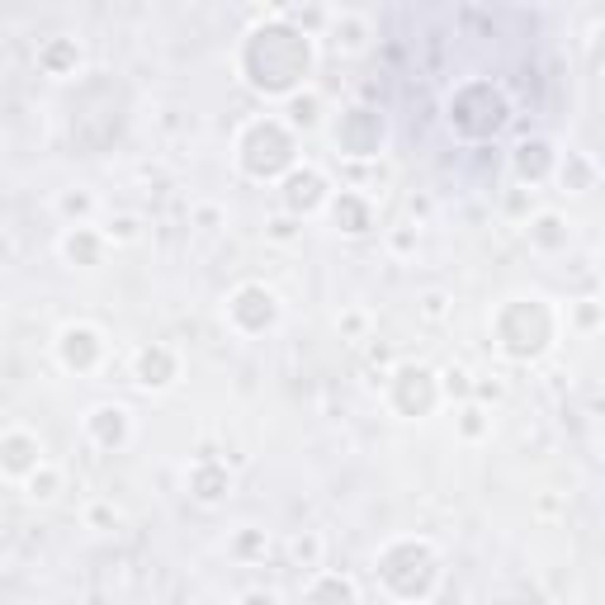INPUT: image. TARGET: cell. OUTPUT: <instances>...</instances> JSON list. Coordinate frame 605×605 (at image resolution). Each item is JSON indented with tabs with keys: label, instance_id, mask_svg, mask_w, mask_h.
Masks as SVG:
<instances>
[{
	"label": "cell",
	"instance_id": "cell-20",
	"mask_svg": "<svg viewBox=\"0 0 605 605\" xmlns=\"http://www.w3.org/2000/svg\"><path fill=\"white\" fill-rule=\"evenodd\" d=\"M331 43H336V52H346V57L365 52L369 48V19L355 14V10L331 14Z\"/></svg>",
	"mask_w": 605,
	"mask_h": 605
},
{
	"label": "cell",
	"instance_id": "cell-26",
	"mask_svg": "<svg viewBox=\"0 0 605 605\" xmlns=\"http://www.w3.org/2000/svg\"><path fill=\"white\" fill-rule=\"evenodd\" d=\"M487 426H492V416L478 403H464L459 407V435H464V440H483Z\"/></svg>",
	"mask_w": 605,
	"mask_h": 605
},
{
	"label": "cell",
	"instance_id": "cell-11",
	"mask_svg": "<svg viewBox=\"0 0 605 605\" xmlns=\"http://www.w3.org/2000/svg\"><path fill=\"white\" fill-rule=\"evenodd\" d=\"M86 435H90V445H95V449L119 454V449L132 440V411H128V407H119V403H100V407H90V416H86Z\"/></svg>",
	"mask_w": 605,
	"mask_h": 605
},
{
	"label": "cell",
	"instance_id": "cell-25",
	"mask_svg": "<svg viewBox=\"0 0 605 605\" xmlns=\"http://www.w3.org/2000/svg\"><path fill=\"white\" fill-rule=\"evenodd\" d=\"M57 214H62L71 227H86V218L95 214V195L90 189H67V195L57 199Z\"/></svg>",
	"mask_w": 605,
	"mask_h": 605
},
{
	"label": "cell",
	"instance_id": "cell-15",
	"mask_svg": "<svg viewBox=\"0 0 605 605\" xmlns=\"http://www.w3.org/2000/svg\"><path fill=\"white\" fill-rule=\"evenodd\" d=\"M321 113H327V105H321V95H317L313 86H302V90H294L289 100H284L279 123L298 138V132H317V128H321Z\"/></svg>",
	"mask_w": 605,
	"mask_h": 605
},
{
	"label": "cell",
	"instance_id": "cell-39",
	"mask_svg": "<svg viewBox=\"0 0 605 605\" xmlns=\"http://www.w3.org/2000/svg\"><path fill=\"white\" fill-rule=\"evenodd\" d=\"M10 256V246H6V237H0V260H6Z\"/></svg>",
	"mask_w": 605,
	"mask_h": 605
},
{
	"label": "cell",
	"instance_id": "cell-37",
	"mask_svg": "<svg viewBox=\"0 0 605 605\" xmlns=\"http://www.w3.org/2000/svg\"><path fill=\"white\" fill-rule=\"evenodd\" d=\"M577 321H582V327H596V308H592V302H582V308H577Z\"/></svg>",
	"mask_w": 605,
	"mask_h": 605
},
{
	"label": "cell",
	"instance_id": "cell-1",
	"mask_svg": "<svg viewBox=\"0 0 605 605\" xmlns=\"http://www.w3.org/2000/svg\"><path fill=\"white\" fill-rule=\"evenodd\" d=\"M313 62H317L313 38L294 29L279 10L260 29L246 33V43H241V76L251 81V90L279 95V100H289L294 90L308 86Z\"/></svg>",
	"mask_w": 605,
	"mask_h": 605
},
{
	"label": "cell",
	"instance_id": "cell-19",
	"mask_svg": "<svg viewBox=\"0 0 605 605\" xmlns=\"http://www.w3.org/2000/svg\"><path fill=\"white\" fill-rule=\"evenodd\" d=\"M38 67L57 76V81H67V76H76V67H81V43H76V38H48V43L38 48Z\"/></svg>",
	"mask_w": 605,
	"mask_h": 605
},
{
	"label": "cell",
	"instance_id": "cell-5",
	"mask_svg": "<svg viewBox=\"0 0 605 605\" xmlns=\"http://www.w3.org/2000/svg\"><path fill=\"white\" fill-rule=\"evenodd\" d=\"M388 403L397 416H430L440 407V374L426 365H397L388 378Z\"/></svg>",
	"mask_w": 605,
	"mask_h": 605
},
{
	"label": "cell",
	"instance_id": "cell-10",
	"mask_svg": "<svg viewBox=\"0 0 605 605\" xmlns=\"http://www.w3.org/2000/svg\"><path fill=\"white\" fill-rule=\"evenodd\" d=\"M48 459H43V440L33 430H6L0 435V478H14L24 483L29 473H38Z\"/></svg>",
	"mask_w": 605,
	"mask_h": 605
},
{
	"label": "cell",
	"instance_id": "cell-35",
	"mask_svg": "<svg viewBox=\"0 0 605 605\" xmlns=\"http://www.w3.org/2000/svg\"><path fill=\"white\" fill-rule=\"evenodd\" d=\"M237 605H279V596H275V592H265V586H256V592H246Z\"/></svg>",
	"mask_w": 605,
	"mask_h": 605
},
{
	"label": "cell",
	"instance_id": "cell-28",
	"mask_svg": "<svg viewBox=\"0 0 605 605\" xmlns=\"http://www.w3.org/2000/svg\"><path fill=\"white\" fill-rule=\"evenodd\" d=\"M105 241H138V218H132V214H113L105 222Z\"/></svg>",
	"mask_w": 605,
	"mask_h": 605
},
{
	"label": "cell",
	"instance_id": "cell-38",
	"mask_svg": "<svg viewBox=\"0 0 605 605\" xmlns=\"http://www.w3.org/2000/svg\"><path fill=\"white\" fill-rule=\"evenodd\" d=\"M195 218H199L204 227H214V222H218V208H214V204H204V208H199V214H195Z\"/></svg>",
	"mask_w": 605,
	"mask_h": 605
},
{
	"label": "cell",
	"instance_id": "cell-21",
	"mask_svg": "<svg viewBox=\"0 0 605 605\" xmlns=\"http://www.w3.org/2000/svg\"><path fill=\"white\" fill-rule=\"evenodd\" d=\"M529 241H535L539 251H563V246H567V222H563V214H554V208H548V214L529 218Z\"/></svg>",
	"mask_w": 605,
	"mask_h": 605
},
{
	"label": "cell",
	"instance_id": "cell-27",
	"mask_svg": "<svg viewBox=\"0 0 605 605\" xmlns=\"http://www.w3.org/2000/svg\"><path fill=\"white\" fill-rule=\"evenodd\" d=\"M232 554L237 558H265L270 554V539H265V529H241V535L232 539Z\"/></svg>",
	"mask_w": 605,
	"mask_h": 605
},
{
	"label": "cell",
	"instance_id": "cell-36",
	"mask_svg": "<svg viewBox=\"0 0 605 605\" xmlns=\"http://www.w3.org/2000/svg\"><path fill=\"white\" fill-rule=\"evenodd\" d=\"M473 397H483V403H497V397H502V384H473Z\"/></svg>",
	"mask_w": 605,
	"mask_h": 605
},
{
	"label": "cell",
	"instance_id": "cell-24",
	"mask_svg": "<svg viewBox=\"0 0 605 605\" xmlns=\"http://www.w3.org/2000/svg\"><path fill=\"white\" fill-rule=\"evenodd\" d=\"M558 176H563V185L573 189V195L596 189V166L586 161V157H577V151H567V161H558Z\"/></svg>",
	"mask_w": 605,
	"mask_h": 605
},
{
	"label": "cell",
	"instance_id": "cell-18",
	"mask_svg": "<svg viewBox=\"0 0 605 605\" xmlns=\"http://www.w3.org/2000/svg\"><path fill=\"white\" fill-rule=\"evenodd\" d=\"M308 605H359V586L346 573H313Z\"/></svg>",
	"mask_w": 605,
	"mask_h": 605
},
{
	"label": "cell",
	"instance_id": "cell-3",
	"mask_svg": "<svg viewBox=\"0 0 605 605\" xmlns=\"http://www.w3.org/2000/svg\"><path fill=\"white\" fill-rule=\"evenodd\" d=\"M378 582L388 586L397 601H426L440 586V554L426 539H393L378 554Z\"/></svg>",
	"mask_w": 605,
	"mask_h": 605
},
{
	"label": "cell",
	"instance_id": "cell-30",
	"mask_svg": "<svg viewBox=\"0 0 605 605\" xmlns=\"http://www.w3.org/2000/svg\"><path fill=\"white\" fill-rule=\"evenodd\" d=\"M298 237H302V222L298 218H289V214L270 218V241H298Z\"/></svg>",
	"mask_w": 605,
	"mask_h": 605
},
{
	"label": "cell",
	"instance_id": "cell-2",
	"mask_svg": "<svg viewBox=\"0 0 605 605\" xmlns=\"http://www.w3.org/2000/svg\"><path fill=\"white\" fill-rule=\"evenodd\" d=\"M298 138L279 123V113H265V119H251L237 132V166L251 180H284L298 166Z\"/></svg>",
	"mask_w": 605,
	"mask_h": 605
},
{
	"label": "cell",
	"instance_id": "cell-12",
	"mask_svg": "<svg viewBox=\"0 0 605 605\" xmlns=\"http://www.w3.org/2000/svg\"><path fill=\"white\" fill-rule=\"evenodd\" d=\"M132 378H138V388L161 393L180 378V355L170 350L166 340H151V346H142L138 355H132Z\"/></svg>",
	"mask_w": 605,
	"mask_h": 605
},
{
	"label": "cell",
	"instance_id": "cell-4",
	"mask_svg": "<svg viewBox=\"0 0 605 605\" xmlns=\"http://www.w3.org/2000/svg\"><path fill=\"white\" fill-rule=\"evenodd\" d=\"M558 317L544 298H510L497 313V346L510 359H539L548 346H554Z\"/></svg>",
	"mask_w": 605,
	"mask_h": 605
},
{
	"label": "cell",
	"instance_id": "cell-7",
	"mask_svg": "<svg viewBox=\"0 0 605 605\" xmlns=\"http://www.w3.org/2000/svg\"><path fill=\"white\" fill-rule=\"evenodd\" d=\"M279 204H284V214L298 218V222L313 218L331 204V180L321 176L317 166H294L289 176L279 180Z\"/></svg>",
	"mask_w": 605,
	"mask_h": 605
},
{
	"label": "cell",
	"instance_id": "cell-23",
	"mask_svg": "<svg viewBox=\"0 0 605 605\" xmlns=\"http://www.w3.org/2000/svg\"><path fill=\"white\" fill-rule=\"evenodd\" d=\"M62 468H52V464H43L38 473H29L24 478V492H29V502H38V506H48V502H57L62 497Z\"/></svg>",
	"mask_w": 605,
	"mask_h": 605
},
{
	"label": "cell",
	"instance_id": "cell-14",
	"mask_svg": "<svg viewBox=\"0 0 605 605\" xmlns=\"http://www.w3.org/2000/svg\"><path fill=\"white\" fill-rule=\"evenodd\" d=\"M331 218H336V227L346 237H365V232H374V204L365 199V195H355V189H340V195H331Z\"/></svg>",
	"mask_w": 605,
	"mask_h": 605
},
{
	"label": "cell",
	"instance_id": "cell-8",
	"mask_svg": "<svg viewBox=\"0 0 605 605\" xmlns=\"http://www.w3.org/2000/svg\"><path fill=\"white\" fill-rule=\"evenodd\" d=\"M227 321L241 331V336H265L279 321V298L275 289H265V284H241L227 298Z\"/></svg>",
	"mask_w": 605,
	"mask_h": 605
},
{
	"label": "cell",
	"instance_id": "cell-32",
	"mask_svg": "<svg viewBox=\"0 0 605 605\" xmlns=\"http://www.w3.org/2000/svg\"><path fill=\"white\" fill-rule=\"evenodd\" d=\"M336 327L346 331V336H355V340H365V327H369V321H365V313H346V317L336 321Z\"/></svg>",
	"mask_w": 605,
	"mask_h": 605
},
{
	"label": "cell",
	"instance_id": "cell-22",
	"mask_svg": "<svg viewBox=\"0 0 605 605\" xmlns=\"http://www.w3.org/2000/svg\"><path fill=\"white\" fill-rule=\"evenodd\" d=\"M321 554H327V544H321L317 529H302V535L289 539V558L302 573H321Z\"/></svg>",
	"mask_w": 605,
	"mask_h": 605
},
{
	"label": "cell",
	"instance_id": "cell-16",
	"mask_svg": "<svg viewBox=\"0 0 605 605\" xmlns=\"http://www.w3.org/2000/svg\"><path fill=\"white\" fill-rule=\"evenodd\" d=\"M227 492H232V473H227L222 464L214 459H199L195 468H189V497L204 502V506H218Z\"/></svg>",
	"mask_w": 605,
	"mask_h": 605
},
{
	"label": "cell",
	"instance_id": "cell-34",
	"mask_svg": "<svg viewBox=\"0 0 605 605\" xmlns=\"http://www.w3.org/2000/svg\"><path fill=\"white\" fill-rule=\"evenodd\" d=\"M86 520H90V525H113V520H119V510H113V506H90Z\"/></svg>",
	"mask_w": 605,
	"mask_h": 605
},
{
	"label": "cell",
	"instance_id": "cell-9",
	"mask_svg": "<svg viewBox=\"0 0 605 605\" xmlns=\"http://www.w3.org/2000/svg\"><path fill=\"white\" fill-rule=\"evenodd\" d=\"M57 359H62V369L71 374H95L105 365V336L90 327V321H67L62 331H57Z\"/></svg>",
	"mask_w": 605,
	"mask_h": 605
},
{
	"label": "cell",
	"instance_id": "cell-33",
	"mask_svg": "<svg viewBox=\"0 0 605 605\" xmlns=\"http://www.w3.org/2000/svg\"><path fill=\"white\" fill-rule=\"evenodd\" d=\"M421 313H426L430 321H440V317H445V294H426V298H421Z\"/></svg>",
	"mask_w": 605,
	"mask_h": 605
},
{
	"label": "cell",
	"instance_id": "cell-29",
	"mask_svg": "<svg viewBox=\"0 0 605 605\" xmlns=\"http://www.w3.org/2000/svg\"><path fill=\"white\" fill-rule=\"evenodd\" d=\"M468 393H473L468 369H445L440 374V397H468Z\"/></svg>",
	"mask_w": 605,
	"mask_h": 605
},
{
	"label": "cell",
	"instance_id": "cell-17",
	"mask_svg": "<svg viewBox=\"0 0 605 605\" xmlns=\"http://www.w3.org/2000/svg\"><path fill=\"white\" fill-rule=\"evenodd\" d=\"M105 232H95V227H67L62 237V256L67 265H81V270H95V265L105 260Z\"/></svg>",
	"mask_w": 605,
	"mask_h": 605
},
{
	"label": "cell",
	"instance_id": "cell-6",
	"mask_svg": "<svg viewBox=\"0 0 605 605\" xmlns=\"http://www.w3.org/2000/svg\"><path fill=\"white\" fill-rule=\"evenodd\" d=\"M384 138H388L384 113H378V109H365V105L346 109V113H340V123H336V147H340V157H355V161L378 157V151H384Z\"/></svg>",
	"mask_w": 605,
	"mask_h": 605
},
{
	"label": "cell",
	"instance_id": "cell-31",
	"mask_svg": "<svg viewBox=\"0 0 605 605\" xmlns=\"http://www.w3.org/2000/svg\"><path fill=\"white\" fill-rule=\"evenodd\" d=\"M388 246H393V256H411L416 251V227H397V232L388 237Z\"/></svg>",
	"mask_w": 605,
	"mask_h": 605
},
{
	"label": "cell",
	"instance_id": "cell-13",
	"mask_svg": "<svg viewBox=\"0 0 605 605\" xmlns=\"http://www.w3.org/2000/svg\"><path fill=\"white\" fill-rule=\"evenodd\" d=\"M510 170H516V180L539 185V180H548L558 170V151L548 147L544 138H529V142H520L516 151H510Z\"/></svg>",
	"mask_w": 605,
	"mask_h": 605
}]
</instances>
